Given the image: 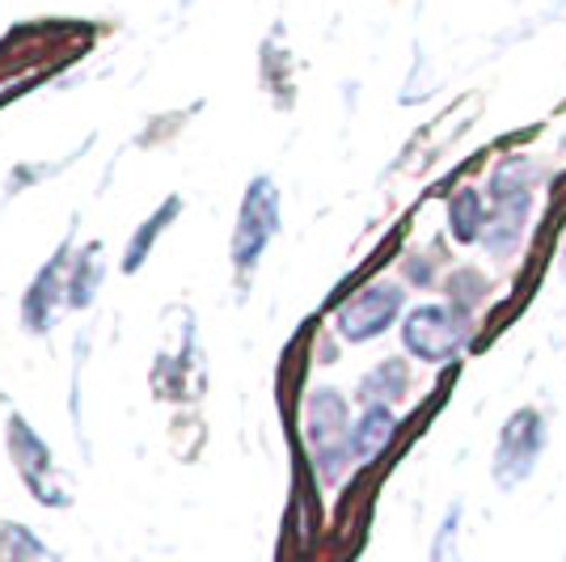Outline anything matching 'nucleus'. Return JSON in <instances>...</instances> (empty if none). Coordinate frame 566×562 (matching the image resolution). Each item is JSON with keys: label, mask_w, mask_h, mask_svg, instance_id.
I'll return each instance as SVG.
<instances>
[{"label": "nucleus", "mask_w": 566, "mask_h": 562, "mask_svg": "<svg viewBox=\"0 0 566 562\" xmlns=\"http://www.w3.org/2000/svg\"><path fill=\"white\" fill-rule=\"evenodd\" d=\"M275 233H280V190H275L271 178H254L245 187V204H241L233 233V262L241 275L259 267L262 250L271 246Z\"/></svg>", "instance_id": "obj_1"}, {"label": "nucleus", "mask_w": 566, "mask_h": 562, "mask_svg": "<svg viewBox=\"0 0 566 562\" xmlns=\"http://www.w3.org/2000/svg\"><path fill=\"white\" fill-rule=\"evenodd\" d=\"M182 211V199L178 195H169L166 204L157 208V216L153 220H144L140 229H136V237H132V246H127V254H123V271H140V262H144V254L153 250V241H157V233L166 229L169 220Z\"/></svg>", "instance_id": "obj_11"}, {"label": "nucleus", "mask_w": 566, "mask_h": 562, "mask_svg": "<svg viewBox=\"0 0 566 562\" xmlns=\"http://www.w3.org/2000/svg\"><path fill=\"white\" fill-rule=\"evenodd\" d=\"M308 431H313V445L326 457V466H338L343 452L352 457V431H347V402L338 398L334 389H322L313 406H308Z\"/></svg>", "instance_id": "obj_7"}, {"label": "nucleus", "mask_w": 566, "mask_h": 562, "mask_svg": "<svg viewBox=\"0 0 566 562\" xmlns=\"http://www.w3.org/2000/svg\"><path fill=\"white\" fill-rule=\"evenodd\" d=\"M9 452H13V466L22 469L25 487L39 495L43 503H55V508H64V503H69V495L55 487L48 445L30 431V423L25 419H9Z\"/></svg>", "instance_id": "obj_5"}, {"label": "nucleus", "mask_w": 566, "mask_h": 562, "mask_svg": "<svg viewBox=\"0 0 566 562\" xmlns=\"http://www.w3.org/2000/svg\"><path fill=\"white\" fill-rule=\"evenodd\" d=\"M401 301H406L401 283H394V280L368 283L359 296H352L347 305L338 309V334H343L347 343H368V339H377V334H385V330L398 322Z\"/></svg>", "instance_id": "obj_4"}, {"label": "nucleus", "mask_w": 566, "mask_h": 562, "mask_svg": "<svg viewBox=\"0 0 566 562\" xmlns=\"http://www.w3.org/2000/svg\"><path fill=\"white\" fill-rule=\"evenodd\" d=\"M406 385H410L406 364L401 360H385V364H377V373L364 376L359 398H364V406H385V402H398L406 394Z\"/></svg>", "instance_id": "obj_10"}, {"label": "nucleus", "mask_w": 566, "mask_h": 562, "mask_svg": "<svg viewBox=\"0 0 566 562\" xmlns=\"http://www.w3.org/2000/svg\"><path fill=\"white\" fill-rule=\"evenodd\" d=\"M465 330H470V322H465L461 305H423L406 318L401 339H406L410 355H419L427 364H440L465 343Z\"/></svg>", "instance_id": "obj_2"}, {"label": "nucleus", "mask_w": 566, "mask_h": 562, "mask_svg": "<svg viewBox=\"0 0 566 562\" xmlns=\"http://www.w3.org/2000/svg\"><path fill=\"white\" fill-rule=\"evenodd\" d=\"M449 225H452V237H457V241H478V237H482L486 211H482V199H478L473 190H461V195H452Z\"/></svg>", "instance_id": "obj_12"}, {"label": "nucleus", "mask_w": 566, "mask_h": 562, "mask_svg": "<svg viewBox=\"0 0 566 562\" xmlns=\"http://www.w3.org/2000/svg\"><path fill=\"white\" fill-rule=\"evenodd\" d=\"M394 427H398V415H394L389 406H364L359 423L352 427V457L355 461H373L380 448L389 445Z\"/></svg>", "instance_id": "obj_8"}, {"label": "nucleus", "mask_w": 566, "mask_h": 562, "mask_svg": "<svg viewBox=\"0 0 566 562\" xmlns=\"http://www.w3.org/2000/svg\"><path fill=\"white\" fill-rule=\"evenodd\" d=\"M102 283V246H85L69 267V305L85 309Z\"/></svg>", "instance_id": "obj_9"}, {"label": "nucleus", "mask_w": 566, "mask_h": 562, "mask_svg": "<svg viewBox=\"0 0 566 562\" xmlns=\"http://www.w3.org/2000/svg\"><path fill=\"white\" fill-rule=\"evenodd\" d=\"M69 241L55 250V258L48 262V271L34 280V288L25 292V305H22V313H25V326L34 330V334H48L51 326H55V313H60V301H69Z\"/></svg>", "instance_id": "obj_6"}, {"label": "nucleus", "mask_w": 566, "mask_h": 562, "mask_svg": "<svg viewBox=\"0 0 566 562\" xmlns=\"http://www.w3.org/2000/svg\"><path fill=\"white\" fill-rule=\"evenodd\" d=\"M545 448V423L537 410H516L512 419L503 423V431H499V445H495V482L503 491H512L520 487L533 466H537V457H542Z\"/></svg>", "instance_id": "obj_3"}]
</instances>
